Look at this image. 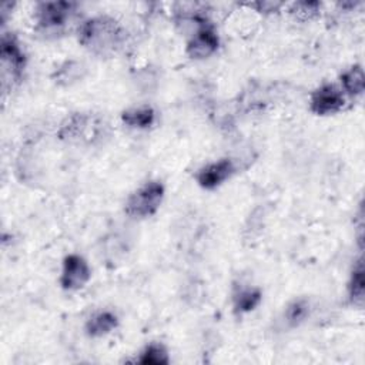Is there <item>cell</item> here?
<instances>
[{
  "mask_svg": "<svg viewBox=\"0 0 365 365\" xmlns=\"http://www.w3.org/2000/svg\"><path fill=\"white\" fill-rule=\"evenodd\" d=\"M125 31L110 16H96L84 20L78 27V41L98 57L115 54L124 44Z\"/></svg>",
  "mask_w": 365,
  "mask_h": 365,
  "instance_id": "1",
  "label": "cell"
},
{
  "mask_svg": "<svg viewBox=\"0 0 365 365\" xmlns=\"http://www.w3.org/2000/svg\"><path fill=\"white\" fill-rule=\"evenodd\" d=\"M108 134V124L103 117L91 113H73L58 127L57 137L68 144L91 145Z\"/></svg>",
  "mask_w": 365,
  "mask_h": 365,
  "instance_id": "2",
  "label": "cell"
},
{
  "mask_svg": "<svg viewBox=\"0 0 365 365\" xmlns=\"http://www.w3.org/2000/svg\"><path fill=\"white\" fill-rule=\"evenodd\" d=\"M76 4L70 1H41L36 7V29L46 37L63 34Z\"/></svg>",
  "mask_w": 365,
  "mask_h": 365,
  "instance_id": "3",
  "label": "cell"
},
{
  "mask_svg": "<svg viewBox=\"0 0 365 365\" xmlns=\"http://www.w3.org/2000/svg\"><path fill=\"white\" fill-rule=\"evenodd\" d=\"M164 185L160 181H148L134 192L125 201L124 211L133 218H147L157 212L164 198Z\"/></svg>",
  "mask_w": 365,
  "mask_h": 365,
  "instance_id": "4",
  "label": "cell"
},
{
  "mask_svg": "<svg viewBox=\"0 0 365 365\" xmlns=\"http://www.w3.org/2000/svg\"><path fill=\"white\" fill-rule=\"evenodd\" d=\"M0 60H1V80L3 87L21 80L26 68V54L21 44L13 34H3L0 41Z\"/></svg>",
  "mask_w": 365,
  "mask_h": 365,
  "instance_id": "5",
  "label": "cell"
},
{
  "mask_svg": "<svg viewBox=\"0 0 365 365\" xmlns=\"http://www.w3.org/2000/svg\"><path fill=\"white\" fill-rule=\"evenodd\" d=\"M91 278L88 262L78 254H68L63 259L60 285L66 291L83 288Z\"/></svg>",
  "mask_w": 365,
  "mask_h": 365,
  "instance_id": "6",
  "label": "cell"
},
{
  "mask_svg": "<svg viewBox=\"0 0 365 365\" xmlns=\"http://www.w3.org/2000/svg\"><path fill=\"white\" fill-rule=\"evenodd\" d=\"M345 104L341 90L329 83L315 88L309 97V110L317 115H331L338 113Z\"/></svg>",
  "mask_w": 365,
  "mask_h": 365,
  "instance_id": "7",
  "label": "cell"
},
{
  "mask_svg": "<svg viewBox=\"0 0 365 365\" xmlns=\"http://www.w3.org/2000/svg\"><path fill=\"white\" fill-rule=\"evenodd\" d=\"M235 173V165L230 158H221L201 167L195 174L197 184L204 190H215Z\"/></svg>",
  "mask_w": 365,
  "mask_h": 365,
  "instance_id": "8",
  "label": "cell"
},
{
  "mask_svg": "<svg viewBox=\"0 0 365 365\" xmlns=\"http://www.w3.org/2000/svg\"><path fill=\"white\" fill-rule=\"evenodd\" d=\"M220 46V38L211 24L202 27L195 34L188 37L185 53L190 58L204 60L212 56Z\"/></svg>",
  "mask_w": 365,
  "mask_h": 365,
  "instance_id": "9",
  "label": "cell"
},
{
  "mask_svg": "<svg viewBox=\"0 0 365 365\" xmlns=\"http://www.w3.org/2000/svg\"><path fill=\"white\" fill-rule=\"evenodd\" d=\"M86 74H87V67L83 61L66 60L54 70V73L51 74V78L57 86L70 87L81 81Z\"/></svg>",
  "mask_w": 365,
  "mask_h": 365,
  "instance_id": "10",
  "label": "cell"
},
{
  "mask_svg": "<svg viewBox=\"0 0 365 365\" xmlns=\"http://www.w3.org/2000/svg\"><path fill=\"white\" fill-rule=\"evenodd\" d=\"M262 299V292L255 287L237 285L232 291V307L234 312L241 315L254 311Z\"/></svg>",
  "mask_w": 365,
  "mask_h": 365,
  "instance_id": "11",
  "label": "cell"
},
{
  "mask_svg": "<svg viewBox=\"0 0 365 365\" xmlns=\"http://www.w3.org/2000/svg\"><path fill=\"white\" fill-rule=\"evenodd\" d=\"M118 325V318L111 311H98L93 314L86 322V334L91 338H100L108 335Z\"/></svg>",
  "mask_w": 365,
  "mask_h": 365,
  "instance_id": "12",
  "label": "cell"
},
{
  "mask_svg": "<svg viewBox=\"0 0 365 365\" xmlns=\"http://www.w3.org/2000/svg\"><path fill=\"white\" fill-rule=\"evenodd\" d=\"M121 121L131 128H148L155 123V111L150 106L128 108L121 113Z\"/></svg>",
  "mask_w": 365,
  "mask_h": 365,
  "instance_id": "13",
  "label": "cell"
},
{
  "mask_svg": "<svg viewBox=\"0 0 365 365\" xmlns=\"http://www.w3.org/2000/svg\"><path fill=\"white\" fill-rule=\"evenodd\" d=\"M348 297H349V301L355 307L364 305L365 278H364V264H362L361 258L358 259V262L355 264V267L351 272V278L348 282Z\"/></svg>",
  "mask_w": 365,
  "mask_h": 365,
  "instance_id": "14",
  "label": "cell"
},
{
  "mask_svg": "<svg viewBox=\"0 0 365 365\" xmlns=\"http://www.w3.org/2000/svg\"><path fill=\"white\" fill-rule=\"evenodd\" d=\"M341 84L346 94L354 97L361 96L365 88V76H364L362 67L355 64L348 70H345L341 74Z\"/></svg>",
  "mask_w": 365,
  "mask_h": 365,
  "instance_id": "15",
  "label": "cell"
},
{
  "mask_svg": "<svg viewBox=\"0 0 365 365\" xmlns=\"http://www.w3.org/2000/svg\"><path fill=\"white\" fill-rule=\"evenodd\" d=\"M308 315H309V302L305 298H297L291 301L284 311V318L287 324L291 327H298L308 318Z\"/></svg>",
  "mask_w": 365,
  "mask_h": 365,
  "instance_id": "16",
  "label": "cell"
},
{
  "mask_svg": "<svg viewBox=\"0 0 365 365\" xmlns=\"http://www.w3.org/2000/svg\"><path fill=\"white\" fill-rule=\"evenodd\" d=\"M137 362L144 365H167L170 362L168 351L163 344L153 342L143 349Z\"/></svg>",
  "mask_w": 365,
  "mask_h": 365,
  "instance_id": "17",
  "label": "cell"
},
{
  "mask_svg": "<svg viewBox=\"0 0 365 365\" xmlns=\"http://www.w3.org/2000/svg\"><path fill=\"white\" fill-rule=\"evenodd\" d=\"M319 9V3L317 1H298L291 6V13L301 19H311L317 14Z\"/></svg>",
  "mask_w": 365,
  "mask_h": 365,
  "instance_id": "18",
  "label": "cell"
},
{
  "mask_svg": "<svg viewBox=\"0 0 365 365\" xmlns=\"http://www.w3.org/2000/svg\"><path fill=\"white\" fill-rule=\"evenodd\" d=\"M252 6H258V11H275L281 4L279 3H272V1H259V3H255Z\"/></svg>",
  "mask_w": 365,
  "mask_h": 365,
  "instance_id": "19",
  "label": "cell"
}]
</instances>
